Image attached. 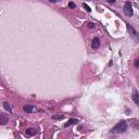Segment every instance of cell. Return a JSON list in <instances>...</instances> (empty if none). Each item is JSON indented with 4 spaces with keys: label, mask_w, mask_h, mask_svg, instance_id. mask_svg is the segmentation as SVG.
<instances>
[{
    "label": "cell",
    "mask_w": 139,
    "mask_h": 139,
    "mask_svg": "<svg viewBox=\"0 0 139 139\" xmlns=\"http://www.w3.org/2000/svg\"><path fill=\"white\" fill-rule=\"evenodd\" d=\"M127 29H128V32H129V33H131V36H133V37H135L136 39H139V34L137 33V32L135 31V29L133 28V27H131V26L129 25V24H127Z\"/></svg>",
    "instance_id": "3"
},
{
    "label": "cell",
    "mask_w": 139,
    "mask_h": 139,
    "mask_svg": "<svg viewBox=\"0 0 139 139\" xmlns=\"http://www.w3.org/2000/svg\"><path fill=\"white\" fill-rule=\"evenodd\" d=\"M50 2H58V1H61V0H49Z\"/></svg>",
    "instance_id": "16"
},
{
    "label": "cell",
    "mask_w": 139,
    "mask_h": 139,
    "mask_svg": "<svg viewBox=\"0 0 139 139\" xmlns=\"http://www.w3.org/2000/svg\"><path fill=\"white\" fill-rule=\"evenodd\" d=\"M3 108L8 111L9 113H12V108H11V106L9 104L8 102H3Z\"/></svg>",
    "instance_id": "9"
},
{
    "label": "cell",
    "mask_w": 139,
    "mask_h": 139,
    "mask_svg": "<svg viewBox=\"0 0 139 139\" xmlns=\"http://www.w3.org/2000/svg\"><path fill=\"white\" fill-rule=\"evenodd\" d=\"M76 5H75V3L74 2H70L69 3V8H71V9H74Z\"/></svg>",
    "instance_id": "13"
},
{
    "label": "cell",
    "mask_w": 139,
    "mask_h": 139,
    "mask_svg": "<svg viewBox=\"0 0 139 139\" xmlns=\"http://www.w3.org/2000/svg\"><path fill=\"white\" fill-rule=\"evenodd\" d=\"M126 130H127V123L125 121H121L111 129V133H113V134H123Z\"/></svg>",
    "instance_id": "1"
},
{
    "label": "cell",
    "mask_w": 139,
    "mask_h": 139,
    "mask_svg": "<svg viewBox=\"0 0 139 139\" xmlns=\"http://www.w3.org/2000/svg\"><path fill=\"white\" fill-rule=\"evenodd\" d=\"M133 100L135 101V103H136L137 106H139V93L137 90L133 91Z\"/></svg>",
    "instance_id": "6"
},
{
    "label": "cell",
    "mask_w": 139,
    "mask_h": 139,
    "mask_svg": "<svg viewBox=\"0 0 139 139\" xmlns=\"http://www.w3.org/2000/svg\"><path fill=\"white\" fill-rule=\"evenodd\" d=\"M78 122V120L77 119H71V120H69V122L67 123H65V125L64 126L65 127H69L70 125H73V124H76Z\"/></svg>",
    "instance_id": "7"
},
{
    "label": "cell",
    "mask_w": 139,
    "mask_h": 139,
    "mask_svg": "<svg viewBox=\"0 0 139 139\" xmlns=\"http://www.w3.org/2000/svg\"><path fill=\"white\" fill-rule=\"evenodd\" d=\"M23 110L25 111L26 113H34V112H36V108L34 106H24Z\"/></svg>",
    "instance_id": "4"
},
{
    "label": "cell",
    "mask_w": 139,
    "mask_h": 139,
    "mask_svg": "<svg viewBox=\"0 0 139 139\" xmlns=\"http://www.w3.org/2000/svg\"><path fill=\"white\" fill-rule=\"evenodd\" d=\"M93 26H95L93 23H88V27H89V28H93Z\"/></svg>",
    "instance_id": "14"
},
{
    "label": "cell",
    "mask_w": 139,
    "mask_h": 139,
    "mask_svg": "<svg viewBox=\"0 0 139 139\" xmlns=\"http://www.w3.org/2000/svg\"><path fill=\"white\" fill-rule=\"evenodd\" d=\"M7 122H8V120H7V117L5 116V114H1V115H0V123H1V125H5Z\"/></svg>",
    "instance_id": "10"
},
{
    "label": "cell",
    "mask_w": 139,
    "mask_h": 139,
    "mask_svg": "<svg viewBox=\"0 0 139 139\" xmlns=\"http://www.w3.org/2000/svg\"><path fill=\"white\" fill-rule=\"evenodd\" d=\"M135 66H136V67H139V60H137V61L135 62Z\"/></svg>",
    "instance_id": "15"
},
{
    "label": "cell",
    "mask_w": 139,
    "mask_h": 139,
    "mask_svg": "<svg viewBox=\"0 0 139 139\" xmlns=\"http://www.w3.org/2000/svg\"><path fill=\"white\" fill-rule=\"evenodd\" d=\"M36 134V129L35 128H28L26 130V135L27 136H33V135Z\"/></svg>",
    "instance_id": "8"
},
{
    "label": "cell",
    "mask_w": 139,
    "mask_h": 139,
    "mask_svg": "<svg viewBox=\"0 0 139 139\" xmlns=\"http://www.w3.org/2000/svg\"><path fill=\"white\" fill-rule=\"evenodd\" d=\"M91 47H93V49H98L99 47H100V39L99 38H93V42H91Z\"/></svg>",
    "instance_id": "5"
},
{
    "label": "cell",
    "mask_w": 139,
    "mask_h": 139,
    "mask_svg": "<svg viewBox=\"0 0 139 139\" xmlns=\"http://www.w3.org/2000/svg\"><path fill=\"white\" fill-rule=\"evenodd\" d=\"M124 13H125L127 16H133V14H134L133 5H131V3L129 2V1H127V2L125 3V5H124Z\"/></svg>",
    "instance_id": "2"
},
{
    "label": "cell",
    "mask_w": 139,
    "mask_h": 139,
    "mask_svg": "<svg viewBox=\"0 0 139 139\" xmlns=\"http://www.w3.org/2000/svg\"><path fill=\"white\" fill-rule=\"evenodd\" d=\"M52 119L53 120H63L64 119V115H53Z\"/></svg>",
    "instance_id": "11"
},
{
    "label": "cell",
    "mask_w": 139,
    "mask_h": 139,
    "mask_svg": "<svg viewBox=\"0 0 139 139\" xmlns=\"http://www.w3.org/2000/svg\"><path fill=\"white\" fill-rule=\"evenodd\" d=\"M84 5V8H85V9H86V10H87V11H88V12H91V9H90V8H89V7H88V5H86V3H84V5Z\"/></svg>",
    "instance_id": "12"
}]
</instances>
